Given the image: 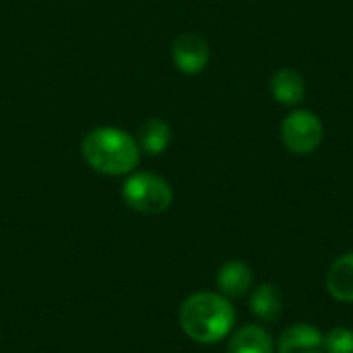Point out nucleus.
<instances>
[{"label":"nucleus","mask_w":353,"mask_h":353,"mask_svg":"<svg viewBox=\"0 0 353 353\" xmlns=\"http://www.w3.org/2000/svg\"><path fill=\"white\" fill-rule=\"evenodd\" d=\"M283 310L279 290L271 283L259 285L250 296V312L263 323H277Z\"/></svg>","instance_id":"obj_11"},{"label":"nucleus","mask_w":353,"mask_h":353,"mask_svg":"<svg viewBox=\"0 0 353 353\" xmlns=\"http://www.w3.org/2000/svg\"><path fill=\"white\" fill-rule=\"evenodd\" d=\"M325 137V126L321 118L310 110L292 112L281 124V139L288 151L296 155H308L319 149Z\"/></svg>","instance_id":"obj_4"},{"label":"nucleus","mask_w":353,"mask_h":353,"mask_svg":"<svg viewBox=\"0 0 353 353\" xmlns=\"http://www.w3.org/2000/svg\"><path fill=\"white\" fill-rule=\"evenodd\" d=\"M327 290L337 302H353V252L339 256L327 273Z\"/></svg>","instance_id":"obj_10"},{"label":"nucleus","mask_w":353,"mask_h":353,"mask_svg":"<svg viewBox=\"0 0 353 353\" xmlns=\"http://www.w3.org/2000/svg\"><path fill=\"white\" fill-rule=\"evenodd\" d=\"M252 269L242 261H230L217 271V288L228 300L246 296L252 288Z\"/></svg>","instance_id":"obj_7"},{"label":"nucleus","mask_w":353,"mask_h":353,"mask_svg":"<svg viewBox=\"0 0 353 353\" xmlns=\"http://www.w3.org/2000/svg\"><path fill=\"white\" fill-rule=\"evenodd\" d=\"M325 353H353V331L345 327L331 329L325 335Z\"/></svg>","instance_id":"obj_13"},{"label":"nucleus","mask_w":353,"mask_h":353,"mask_svg":"<svg viewBox=\"0 0 353 353\" xmlns=\"http://www.w3.org/2000/svg\"><path fill=\"white\" fill-rule=\"evenodd\" d=\"M176 66L186 74H196L209 64V43L199 33H182L172 48Z\"/></svg>","instance_id":"obj_5"},{"label":"nucleus","mask_w":353,"mask_h":353,"mask_svg":"<svg viewBox=\"0 0 353 353\" xmlns=\"http://www.w3.org/2000/svg\"><path fill=\"white\" fill-rule=\"evenodd\" d=\"M225 353H275V345L263 327L246 325L232 335Z\"/></svg>","instance_id":"obj_8"},{"label":"nucleus","mask_w":353,"mask_h":353,"mask_svg":"<svg viewBox=\"0 0 353 353\" xmlns=\"http://www.w3.org/2000/svg\"><path fill=\"white\" fill-rule=\"evenodd\" d=\"M122 194L128 207L145 215H159L168 211L174 199L172 186L161 176L147 172L130 176L122 188Z\"/></svg>","instance_id":"obj_3"},{"label":"nucleus","mask_w":353,"mask_h":353,"mask_svg":"<svg viewBox=\"0 0 353 353\" xmlns=\"http://www.w3.org/2000/svg\"><path fill=\"white\" fill-rule=\"evenodd\" d=\"M81 153L91 170L105 176L128 174L139 163L134 139L120 128H95L81 145Z\"/></svg>","instance_id":"obj_2"},{"label":"nucleus","mask_w":353,"mask_h":353,"mask_svg":"<svg viewBox=\"0 0 353 353\" xmlns=\"http://www.w3.org/2000/svg\"><path fill=\"white\" fill-rule=\"evenodd\" d=\"M279 353H323L325 352V335L306 323H298L288 327L277 341Z\"/></svg>","instance_id":"obj_6"},{"label":"nucleus","mask_w":353,"mask_h":353,"mask_svg":"<svg viewBox=\"0 0 353 353\" xmlns=\"http://www.w3.org/2000/svg\"><path fill=\"white\" fill-rule=\"evenodd\" d=\"M170 139H172L170 124L159 118L147 120L141 128V145L149 155H157V153L165 151L170 145Z\"/></svg>","instance_id":"obj_12"},{"label":"nucleus","mask_w":353,"mask_h":353,"mask_svg":"<svg viewBox=\"0 0 353 353\" xmlns=\"http://www.w3.org/2000/svg\"><path fill=\"white\" fill-rule=\"evenodd\" d=\"M236 323L232 302L213 292H199L186 298L180 306V327L188 339L203 345H213L230 335Z\"/></svg>","instance_id":"obj_1"},{"label":"nucleus","mask_w":353,"mask_h":353,"mask_svg":"<svg viewBox=\"0 0 353 353\" xmlns=\"http://www.w3.org/2000/svg\"><path fill=\"white\" fill-rule=\"evenodd\" d=\"M273 97L283 105H298L306 95V83L294 68H281L271 79Z\"/></svg>","instance_id":"obj_9"}]
</instances>
